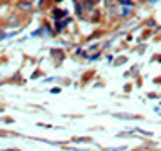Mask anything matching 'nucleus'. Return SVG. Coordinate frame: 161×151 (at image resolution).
<instances>
[{
	"label": "nucleus",
	"instance_id": "obj_1",
	"mask_svg": "<svg viewBox=\"0 0 161 151\" xmlns=\"http://www.w3.org/2000/svg\"><path fill=\"white\" fill-rule=\"evenodd\" d=\"M31 6H33V4H31L29 0H20V2H18V7H20V9H31Z\"/></svg>",
	"mask_w": 161,
	"mask_h": 151
},
{
	"label": "nucleus",
	"instance_id": "obj_2",
	"mask_svg": "<svg viewBox=\"0 0 161 151\" xmlns=\"http://www.w3.org/2000/svg\"><path fill=\"white\" fill-rule=\"evenodd\" d=\"M96 4H98V0H85V7H87V9H92Z\"/></svg>",
	"mask_w": 161,
	"mask_h": 151
},
{
	"label": "nucleus",
	"instance_id": "obj_3",
	"mask_svg": "<svg viewBox=\"0 0 161 151\" xmlns=\"http://www.w3.org/2000/svg\"><path fill=\"white\" fill-rule=\"evenodd\" d=\"M8 22H9V23H13V25H16V23H18V20H16V18H8Z\"/></svg>",
	"mask_w": 161,
	"mask_h": 151
},
{
	"label": "nucleus",
	"instance_id": "obj_4",
	"mask_svg": "<svg viewBox=\"0 0 161 151\" xmlns=\"http://www.w3.org/2000/svg\"><path fill=\"white\" fill-rule=\"evenodd\" d=\"M0 2H11V0H0Z\"/></svg>",
	"mask_w": 161,
	"mask_h": 151
}]
</instances>
